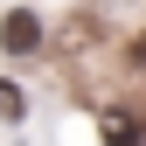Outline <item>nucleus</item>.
<instances>
[{"mask_svg":"<svg viewBox=\"0 0 146 146\" xmlns=\"http://www.w3.org/2000/svg\"><path fill=\"white\" fill-rule=\"evenodd\" d=\"M104 146H139V125L132 118H104Z\"/></svg>","mask_w":146,"mask_h":146,"instance_id":"obj_2","label":"nucleus"},{"mask_svg":"<svg viewBox=\"0 0 146 146\" xmlns=\"http://www.w3.org/2000/svg\"><path fill=\"white\" fill-rule=\"evenodd\" d=\"M28 111V98H21V84H7V77H0V118H21Z\"/></svg>","mask_w":146,"mask_h":146,"instance_id":"obj_3","label":"nucleus"},{"mask_svg":"<svg viewBox=\"0 0 146 146\" xmlns=\"http://www.w3.org/2000/svg\"><path fill=\"white\" fill-rule=\"evenodd\" d=\"M0 49H7V56H35V49H42V14L7 7L0 14Z\"/></svg>","mask_w":146,"mask_h":146,"instance_id":"obj_1","label":"nucleus"}]
</instances>
